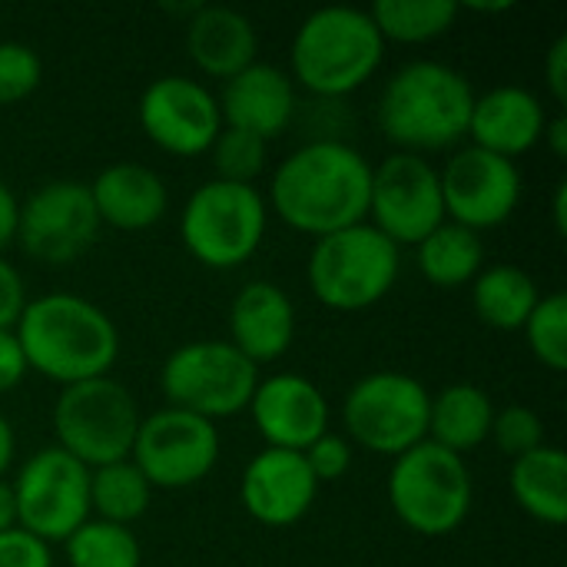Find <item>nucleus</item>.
<instances>
[{
    "label": "nucleus",
    "mask_w": 567,
    "mask_h": 567,
    "mask_svg": "<svg viewBox=\"0 0 567 567\" xmlns=\"http://www.w3.org/2000/svg\"><path fill=\"white\" fill-rule=\"evenodd\" d=\"M372 163L352 143L319 136L292 150L272 173L266 206L296 233L322 239L369 219Z\"/></svg>",
    "instance_id": "1"
},
{
    "label": "nucleus",
    "mask_w": 567,
    "mask_h": 567,
    "mask_svg": "<svg viewBox=\"0 0 567 567\" xmlns=\"http://www.w3.org/2000/svg\"><path fill=\"white\" fill-rule=\"evenodd\" d=\"M30 372L60 389L110 375L120 359L116 322L76 292H47L27 302L13 329Z\"/></svg>",
    "instance_id": "2"
},
{
    "label": "nucleus",
    "mask_w": 567,
    "mask_h": 567,
    "mask_svg": "<svg viewBox=\"0 0 567 567\" xmlns=\"http://www.w3.org/2000/svg\"><path fill=\"white\" fill-rule=\"evenodd\" d=\"M475 90L465 73L439 60H412L399 66L375 106V123L395 153H439L468 136Z\"/></svg>",
    "instance_id": "3"
},
{
    "label": "nucleus",
    "mask_w": 567,
    "mask_h": 567,
    "mask_svg": "<svg viewBox=\"0 0 567 567\" xmlns=\"http://www.w3.org/2000/svg\"><path fill=\"white\" fill-rule=\"evenodd\" d=\"M385 56V40L369 10L319 7L312 10L289 47V76L319 100H342L365 86Z\"/></svg>",
    "instance_id": "4"
},
{
    "label": "nucleus",
    "mask_w": 567,
    "mask_h": 567,
    "mask_svg": "<svg viewBox=\"0 0 567 567\" xmlns=\"http://www.w3.org/2000/svg\"><path fill=\"white\" fill-rule=\"evenodd\" d=\"M385 492L395 518L422 538L455 535L475 505V482L465 458L429 439L392 458Z\"/></svg>",
    "instance_id": "5"
},
{
    "label": "nucleus",
    "mask_w": 567,
    "mask_h": 567,
    "mask_svg": "<svg viewBox=\"0 0 567 567\" xmlns=\"http://www.w3.org/2000/svg\"><path fill=\"white\" fill-rule=\"evenodd\" d=\"M402 249L375 226L359 223L312 243L309 292L332 312H362L382 302L399 282Z\"/></svg>",
    "instance_id": "6"
},
{
    "label": "nucleus",
    "mask_w": 567,
    "mask_h": 567,
    "mask_svg": "<svg viewBox=\"0 0 567 567\" xmlns=\"http://www.w3.org/2000/svg\"><path fill=\"white\" fill-rule=\"evenodd\" d=\"M269 226L266 196L256 186L206 179L196 186L179 213V239L186 252L206 269L246 266Z\"/></svg>",
    "instance_id": "7"
},
{
    "label": "nucleus",
    "mask_w": 567,
    "mask_h": 567,
    "mask_svg": "<svg viewBox=\"0 0 567 567\" xmlns=\"http://www.w3.org/2000/svg\"><path fill=\"white\" fill-rule=\"evenodd\" d=\"M140 422L143 415L133 392L113 375L60 389L50 412L56 449L86 468L130 458Z\"/></svg>",
    "instance_id": "8"
},
{
    "label": "nucleus",
    "mask_w": 567,
    "mask_h": 567,
    "mask_svg": "<svg viewBox=\"0 0 567 567\" xmlns=\"http://www.w3.org/2000/svg\"><path fill=\"white\" fill-rule=\"evenodd\" d=\"M256 385L259 369L226 339L183 342L159 369V392L166 405L193 412L213 425L246 412Z\"/></svg>",
    "instance_id": "9"
},
{
    "label": "nucleus",
    "mask_w": 567,
    "mask_h": 567,
    "mask_svg": "<svg viewBox=\"0 0 567 567\" xmlns=\"http://www.w3.org/2000/svg\"><path fill=\"white\" fill-rule=\"evenodd\" d=\"M432 392L409 372L362 375L342 399V429L352 449L399 458L429 439Z\"/></svg>",
    "instance_id": "10"
},
{
    "label": "nucleus",
    "mask_w": 567,
    "mask_h": 567,
    "mask_svg": "<svg viewBox=\"0 0 567 567\" xmlns=\"http://www.w3.org/2000/svg\"><path fill=\"white\" fill-rule=\"evenodd\" d=\"M17 502V528L53 545L66 542L90 518V468L63 449L33 452L10 482Z\"/></svg>",
    "instance_id": "11"
},
{
    "label": "nucleus",
    "mask_w": 567,
    "mask_h": 567,
    "mask_svg": "<svg viewBox=\"0 0 567 567\" xmlns=\"http://www.w3.org/2000/svg\"><path fill=\"white\" fill-rule=\"evenodd\" d=\"M219 425L163 405L140 422L130 462L143 472L150 488L183 492L209 478L219 462Z\"/></svg>",
    "instance_id": "12"
},
{
    "label": "nucleus",
    "mask_w": 567,
    "mask_h": 567,
    "mask_svg": "<svg viewBox=\"0 0 567 567\" xmlns=\"http://www.w3.org/2000/svg\"><path fill=\"white\" fill-rule=\"evenodd\" d=\"M100 236V216L90 186L80 179H50L17 206L13 243L40 266L80 259Z\"/></svg>",
    "instance_id": "13"
},
{
    "label": "nucleus",
    "mask_w": 567,
    "mask_h": 567,
    "mask_svg": "<svg viewBox=\"0 0 567 567\" xmlns=\"http://www.w3.org/2000/svg\"><path fill=\"white\" fill-rule=\"evenodd\" d=\"M369 226L402 246H419L445 223L439 166L415 153H392L372 166Z\"/></svg>",
    "instance_id": "14"
},
{
    "label": "nucleus",
    "mask_w": 567,
    "mask_h": 567,
    "mask_svg": "<svg viewBox=\"0 0 567 567\" xmlns=\"http://www.w3.org/2000/svg\"><path fill=\"white\" fill-rule=\"evenodd\" d=\"M445 219L472 233L498 229L508 223L522 203V169L512 159L485 153L478 146L455 150L439 169Z\"/></svg>",
    "instance_id": "15"
},
{
    "label": "nucleus",
    "mask_w": 567,
    "mask_h": 567,
    "mask_svg": "<svg viewBox=\"0 0 567 567\" xmlns=\"http://www.w3.org/2000/svg\"><path fill=\"white\" fill-rule=\"evenodd\" d=\"M146 140L179 159L209 153L213 140L223 130V113L216 93L183 73L159 76L140 93L136 106Z\"/></svg>",
    "instance_id": "16"
},
{
    "label": "nucleus",
    "mask_w": 567,
    "mask_h": 567,
    "mask_svg": "<svg viewBox=\"0 0 567 567\" xmlns=\"http://www.w3.org/2000/svg\"><path fill=\"white\" fill-rule=\"evenodd\" d=\"M252 425L266 449L306 452L319 435L329 432V399L322 389L299 372H276L259 379L249 402Z\"/></svg>",
    "instance_id": "17"
},
{
    "label": "nucleus",
    "mask_w": 567,
    "mask_h": 567,
    "mask_svg": "<svg viewBox=\"0 0 567 567\" xmlns=\"http://www.w3.org/2000/svg\"><path fill=\"white\" fill-rule=\"evenodd\" d=\"M319 498L302 452L262 449L249 458L239 478V502L246 515L266 528H289L302 522Z\"/></svg>",
    "instance_id": "18"
},
{
    "label": "nucleus",
    "mask_w": 567,
    "mask_h": 567,
    "mask_svg": "<svg viewBox=\"0 0 567 567\" xmlns=\"http://www.w3.org/2000/svg\"><path fill=\"white\" fill-rule=\"evenodd\" d=\"M216 100H219L223 126L252 133L266 143H272L292 126L299 106L292 76L259 60L249 63L243 73L229 76Z\"/></svg>",
    "instance_id": "19"
},
{
    "label": "nucleus",
    "mask_w": 567,
    "mask_h": 567,
    "mask_svg": "<svg viewBox=\"0 0 567 567\" xmlns=\"http://www.w3.org/2000/svg\"><path fill=\"white\" fill-rule=\"evenodd\" d=\"M256 369L282 359L296 342V306L289 292L269 279L246 282L229 306V339Z\"/></svg>",
    "instance_id": "20"
},
{
    "label": "nucleus",
    "mask_w": 567,
    "mask_h": 567,
    "mask_svg": "<svg viewBox=\"0 0 567 567\" xmlns=\"http://www.w3.org/2000/svg\"><path fill=\"white\" fill-rule=\"evenodd\" d=\"M548 123V110L528 86H495L472 103L468 140L472 146L495 153L502 159H518L542 143Z\"/></svg>",
    "instance_id": "21"
},
{
    "label": "nucleus",
    "mask_w": 567,
    "mask_h": 567,
    "mask_svg": "<svg viewBox=\"0 0 567 567\" xmlns=\"http://www.w3.org/2000/svg\"><path fill=\"white\" fill-rule=\"evenodd\" d=\"M90 186L100 226L120 233H143L163 223L169 209V189L163 176L143 163H113L96 173Z\"/></svg>",
    "instance_id": "22"
},
{
    "label": "nucleus",
    "mask_w": 567,
    "mask_h": 567,
    "mask_svg": "<svg viewBox=\"0 0 567 567\" xmlns=\"http://www.w3.org/2000/svg\"><path fill=\"white\" fill-rule=\"evenodd\" d=\"M259 37L246 13L223 3H199L186 20V53L209 80H229L256 63Z\"/></svg>",
    "instance_id": "23"
},
{
    "label": "nucleus",
    "mask_w": 567,
    "mask_h": 567,
    "mask_svg": "<svg viewBox=\"0 0 567 567\" xmlns=\"http://www.w3.org/2000/svg\"><path fill=\"white\" fill-rule=\"evenodd\" d=\"M492 422H495L492 395L482 385L455 382V385H445L439 395H432L429 442L465 458L468 452H475L488 442Z\"/></svg>",
    "instance_id": "24"
},
{
    "label": "nucleus",
    "mask_w": 567,
    "mask_h": 567,
    "mask_svg": "<svg viewBox=\"0 0 567 567\" xmlns=\"http://www.w3.org/2000/svg\"><path fill=\"white\" fill-rule=\"evenodd\" d=\"M508 488L528 518L548 528H561L567 522V455L558 445L545 442L542 449L515 458Z\"/></svg>",
    "instance_id": "25"
},
{
    "label": "nucleus",
    "mask_w": 567,
    "mask_h": 567,
    "mask_svg": "<svg viewBox=\"0 0 567 567\" xmlns=\"http://www.w3.org/2000/svg\"><path fill=\"white\" fill-rule=\"evenodd\" d=\"M538 299L542 289L522 266H485L472 282V309L478 322L498 332H522Z\"/></svg>",
    "instance_id": "26"
},
{
    "label": "nucleus",
    "mask_w": 567,
    "mask_h": 567,
    "mask_svg": "<svg viewBox=\"0 0 567 567\" xmlns=\"http://www.w3.org/2000/svg\"><path fill=\"white\" fill-rule=\"evenodd\" d=\"M415 262L429 286L462 289L472 286L475 276L485 269V243L478 233L445 219L415 246Z\"/></svg>",
    "instance_id": "27"
},
{
    "label": "nucleus",
    "mask_w": 567,
    "mask_h": 567,
    "mask_svg": "<svg viewBox=\"0 0 567 567\" xmlns=\"http://www.w3.org/2000/svg\"><path fill=\"white\" fill-rule=\"evenodd\" d=\"M458 3L455 0H379L369 7V17L375 30L382 33L385 47L389 43H432L445 37L455 20H458Z\"/></svg>",
    "instance_id": "28"
},
{
    "label": "nucleus",
    "mask_w": 567,
    "mask_h": 567,
    "mask_svg": "<svg viewBox=\"0 0 567 567\" xmlns=\"http://www.w3.org/2000/svg\"><path fill=\"white\" fill-rule=\"evenodd\" d=\"M150 502L153 488L130 458L90 468V518L130 528L150 512Z\"/></svg>",
    "instance_id": "29"
},
{
    "label": "nucleus",
    "mask_w": 567,
    "mask_h": 567,
    "mask_svg": "<svg viewBox=\"0 0 567 567\" xmlns=\"http://www.w3.org/2000/svg\"><path fill=\"white\" fill-rule=\"evenodd\" d=\"M63 555L70 567H140L143 545L133 528L86 518L66 542Z\"/></svg>",
    "instance_id": "30"
},
{
    "label": "nucleus",
    "mask_w": 567,
    "mask_h": 567,
    "mask_svg": "<svg viewBox=\"0 0 567 567\" xmlns=\"http://www.w3.org/2000/svg\"><path fill=\"white\" fill-rule=\"evenodd\" d=\"M525 342L528 352L548 369V372H565L567 369V296L565 292H548L538 299L535 312L525 322Z\"/></svg>",
    "instance_id": "31"
},
{
    "label": "nucleus",
    "mask_w": 567,
    "mask_h": 567,
    "mask_svg": "<svg viewBox=\"0 0 567 567\" xmlns=\"http://www.w3.org/2000/svg\"><path fill=\"white\" fill-rule=\"evenodd\" d=\"M209 159H213V169H216L213 179L252 186V183L262 176V169H266L269 143L259 140V136H252V133L223 126L219 136H216L213 146H209Z\"/></svg>",
    "instance_id": "32"
},
{
    "label": "nucleus",
    "mask_w": 567,
    "mask_h": 567,
    "mask_svg": "<svg viewBox=\"0 0 567 567\" xmlns=\"http://www.w3.org/2000/svg\"><path fill=\"white\" fill-rule=\"evenodd\" d=\"M43 80L40 53L20 40H0V106L23 103Z\"/></svg>",
    "instance_id": "33"
},
{
    "label": "nucleus",
    "mask_w": 567,
    "mask_h": 567,
    "mask_svg": "<svg viewBox=\"0 0 567 567\" xmlns=\"http://www.w3.org/2000/svg\"><path fill=\"white\" fill-rule=\"evenodd\" d=\"M488 439L495 442V449L502 455H508L515 462V458L545 445V422L528 405H505V409H495V422H492Z\"/></svg>",
    "instance_id": "34"
},
{
    "label": "nucleus",
    "mask_w": 567,
    "mask_h": 567,
    "mask_svg": "<svg viewBox=\"0 0 567 567\" xmlns=\"http://www.w3.org/2000/svg\"><path fill=\"white\" fill-rule=\"evenodd\" d=\"M302 458H306L312 478H316L319 485H329V482H339V478H346V475L352 472L355 449H352V442H349L346 435H339V432L329 429L326 435H319V439L302 452Z\"/></svg>",
    "instance_id": "35"
},
{
    "label": "nucleus",
    "mask_w": 567,
    "mask_h": 567,
    "mask_svg": "<svg viewBox=\"0 0 567 567\" xmlns=\"http://www.w3.org/2000/svg\"><path fill=\"white\" fill-rule=\"evenodd\" d=\"M0 567H53V551L47 542L13 528L0 535Z\"/></svg>",
    "instance_id": "36"
},
{
    "label": "nucleus",
    "mask_w": 567,
    "mask_h": 567,
    "mask_svg": "<svg viewBox=\"0 0 567 567\" xmlns=\"http://www.w3.org/2000/svg\"><path fill=\"white\" fill-rule=\"evenodd\" d=\"M27 282L23 276L17 272V266H10L3 256H0V332H10L17 329L23 309H27Z\"/></svg>",
    "instance_id": "37"
},
{
    "label": "nucleus",
    "mask_w": 567,
    "mask_h": 567,
    "mask_svg": "<svg viewBox=\"0 0 567 567\" xmlns=\"http://www.w3.org/2000/svg\"><path fill=\"white\" fill-rule=\"evenodd\" d=\"M27 372H30V365H27V355H23L13 329L0 332V395L13 392L27 379Z\"/></svg>",
    "instance_id": "38"
},
{
    "label": "nucleus",
    "mask_w": 567,
    "mask_h": 567,
    "mask_svg": "<svg viewBox=\"0 0 567 567\" xmlns=\"http://www.w3.org/2000/svg\"><path fill=\"white\" fill-rule=\"evenodd\" d=\"M545 83L558 106L567 103V37L561 33L545 53Z\"/></svg>",
    "instance_id": "39"
},
{
    "label": "nucleus",
    "mask_w": 567,
    "mask_h": 567,
    "mask_svg": "<svg viewBox=\"0 0 567 567\" xmlns=\"http://www.w3.org/2000/svg\"><path fill=\"white\" fill-rule=\"evenodd\" d=\"M17 206L20 199L13 196V189L0 179V256L7 246H13V229H17Z\"/></svg>",
    "instance_id": "40"
},
{
    "label": "nucleus",
    "mask_w": 567,
    "mask_h": 567,
    "mask_svg": "<svg viewBox=\"0 0 567 567\" xmlns=\"http://www.w3.org/2000/svg\"><path fill=\"white\" fill-rule=\"evenodd\" d=\"M542 143L558 156V159H567V120L565 113L558 116H548L545 123V133H542Z\"/></svg>",
    "instance_id": "41"
},
{
    "label": "nucleus",
    "mask_w": 567,
    "mask_h": 567,
    "mask_svg": "<svg viewBox=\"0 0 567 567\" xmlns=\"http://www.w3.org/2000/svg\"><path fill=\"white\" fill-rule=\"evenodd\" d=\"M17 458V435H13V425L10 419L0 412V478H7L10 465Z\"/></svg>",
    "instance_id": "42"
},
{
    "label": "nucleus",
    "mask_w": 567,
    "mask_h": 567,
    "mask_svg": "<svg viewBox=\"0 0 567 567\" xmlns=\"http://www.w3.org/2000/svg\"><path fill=\"white\" fill-rule=\"evenodd\" d=\"M17 528V502H13V488L7 478H0V535Z\"/></svg>",
    "instance_id": "43"
},
{
    "label": "nucleus",
    "mask_w": 567,
    "mask_h": 567,
    "mask_svg": "<svg viewBox=\"0 0 567 567\" xmlns=\"http://www.w3.org/2000/svg\"><path fill=\"white\" fill-rule=\"evenodd\" d=\"M551 216H555V229H558V236H565L567 233V183H558V189H555Z\"/></svg>",
    "instance_id": "44"
},
{
    "label": "nucleus",
    "mask_w": 567,
    "mask_h": 567,
    "mask_svg": "<svg viewBox=\"0 0 567 567\" xmlns=\"http://www.w3.org/2000/svg\"><path fill=\"white\" fill-rule=\"evenodd\" d=\"M515 3L512 0H498V3H458V10H475V13H508Z\"/></svg>",
    "instance_id": "45"
}]
</instances>
